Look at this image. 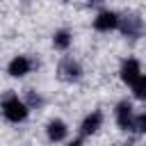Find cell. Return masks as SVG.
Listing matches in <instances>:
<instances>
[{
    "instance_id": "obj_1",
    "label": "cell",
    "mask_w": 146,
    "mask_h": 146,
    "mask_svg": "<svg viewBox=\"0 0 146 146\" xmlns=\"http://www.w3.org/2000/svg\"><path fill=\"white\" fill-rule=\"evenodd\" d=\"M2 114H5V119L14 121V123L25 121V119H27V105H25L23 100H18L16 96H9V98L2 103Z\"/></svg>"
},
{
    "instance_id": "obj_7",
    "label": "cell",
    "mask_w": 146,
    "mask_h": 146,
    "mask_svg": "<svg viewBox=\"0 0 146 146\" xmlns=\"http://www.w3.org/2000/svg\"><path fill=\"white\" fill-rule=\"evenodd\" d=\"M64 137H66V125H64V121H59V119L50 121V123H48V139H50V141H59V139H64Z\"/></svg>"
},
{
    "instance_id": "obj_9",
    "label": "cell",
    "mask_w": 146,
    "mask_h": 146,
    "mask_svg": "<svg viewBox=\"0 0 146 146\" xmlns=\"http://www.w3.org/2000/svg\"><path fill=\"white\" fill-rule=\"evenodd\" d=\"M121 27H123V32H125L128 36H139V34H141V21L135 18V16H130Z\"/></svg>"
},
{
    "instance_id": "obj_5",
    "label": "cell",
    "mask_w": 146,
    "mask_h": 146,
    "mask_svg": "<svg viewBox=\"0 0 146 146\" xmlns=\"http://www.w3.org/2000/svg\"><path fill=\"white\" fill-rule=\"evenodd\" d=\"M116 123H119L123 130L132 128V123H135V116H132V107H130L128 103H121V105L116 107Z\"/></svg>"
},
{
    "instance_id": "obj_11",
    "label": "cell",
    "mask_w": 146,
    "mask_h": 146,
    "mask_svg": "<svg viewBox=\"0 0 146 146\" xmlns=\"http://www.w3.org/2000/svg\"><path fill=\"white\" fill-rule=\"evenodd\" d=\"M130 87L135 89V96H137V98H144V94H146V78H144V75H139Z\"/></svg>"
},
{
    "instance_id": "obj_2",
    "label": "cell",
    "mask_w": 146,
    "mask_h": 146,
    "mask_svg": "<svg viewBox=\"0 0 146 146\" xmlns=\"http://www.w3.org/2000/svg\"><path fill=\"white\" fill-rule=\"evenodd\" d=\"M116 25H119V16H116L114 11H103V14H98L96 21H94V27H96L98 32H110V30H114Z\"/></svg>"
},
{
    "instance_id": "obj_10",
    "label": "cell",
    "mask_w": 146,
    "mask_h": 146,
    "mask_svg": "<svg viewBox=\"0 0 146 146\" xmlns=\"http://www.w3.org/2000/svg\"><path fill=\"white\" fill-rule=\"evenodd\" d=\"M55 48H59V50H66L68 46H71V34L66 32V30H62V32H57L55 34Z\"/></svg>"
},
{
    "instance_id": "obj_3",
    "label": "cell",
    "mask_w": 146,
    "mask_h": 146,
    "mask_svg": "<svg viewBox=\"0 0 146 146\" xmlns=\"http://www.w3.org/2000/svg\"><path fill=\"white\" fill-rule=\"evenodd\" d=\"M139 75H141L139 62H137V59H125L123 66H121V78H123V82H125V84H132Z\"/></svg>"
},
{
    "instance_id": "obj_4",
    "label": "cell",
    "mask_w": 146,
    "mask_h": 146,
    "mask_svg": "<svg viewBox=\"0 0 146 146\" xmlns=\"http://www.w3.org/2000/svg\"><path fill=\"white\" fill-rule=\"evenodd\" d=\"M30 68H32V64H30V59L23 57V55H18V57H14V59L9 62V75H14V78H21V75L30 73Z\"/></svg>"
},
{
    "instance_id": "obj_8",
    "label": "cell",
    "mask_w": 146,
    "mask_h": 146,
    "mask_svg": "<svg viewBox=\"0 0 146 146\" xmlns=\"http://www.w3.org/2000/svg\"><path fill=\"white\" fill-rule=\"evenodd\" d=\"M59 73H62L66 80H78V78H80V66H78L73 59H64L62 66H59Z\"/></svg>"
},
{
    "instance_id": "obj_12",
    "label": "cell",
    "mask_w": 146,
    "mask_h": 146,
    "mask_svg": "<svg viewBox=\"0 0 146 146\" xmlns=\"http://www.w3.org/2000/svg\"><path fill=\"white\" fill-rule=\"evenodd\" d=\"M132 128H135V130H146V114H139V116L135 119Z\"/></svg>"
},
{
    "instance_id": "obj_13",
    "label": "cell",
    "mask_w": 146,
    "mask_h": 146,
    "mask_svg": "<svg viewBox=\"0 0 146 146\" xmlns=\"http://www.w3.org/2000/svg\"><path fill=\"white\" fill-rule=\"evenodd\" d=\"M68 146H82V144H80V141H71Z\"/></svg>"
},
{
    "instance_id": "obj_6",
    "label": "cell",
    "mask_w": 146,
    "mask_h": 146,
    "mask_svg": "<svg viewBox=\"0 0 146 146\" xmlns=\"http://www.w3.org/2000/svg\"><path fill=\"white\" fill-rule=\"evenodd\" d=\"M103 123V114L100 112H91L84 121H82V135H94Z\"/></svg>"
}]
</instances>
